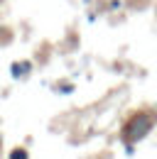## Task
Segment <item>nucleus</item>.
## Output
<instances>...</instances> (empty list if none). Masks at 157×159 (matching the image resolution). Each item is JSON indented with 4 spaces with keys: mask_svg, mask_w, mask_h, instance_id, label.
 <instances>
[{
    "mask_svg": "<svg viewBox=\"0 0 157 159\" xmlns=\"http://www.w3.org/2000/svg\"><path fill=\"white\" fill-rule=\"evenodd\" d=\"M145 127H147V120L145 118H137L133 125H130V132H128V137L130 139H140L145 135Z\"/></svg>",
    "mask_w": 157,
    "mask_h": 159,
    "instance_id": "obj_1",
    "label": "nucleus"
},
{
    "mask_svg": "<svg viewBox=\"0 0 157 159\" xmlns=\"http://www.w3.org/2000/svg\"><path fill=\"white\" fill-rule=\"evenodd\" d=\"M10 159H27V152H25V149H15V152L10 154Z\"/></svg>",
    "mask_w": 157,
    "mask_h": 159,
    "instance_id": "obj_2",
    "label": "nucleus"
},
{
    "mask_svg": "<svg viewBox=\"0 0 157 159\" xmlns=\"http://www.w3.org/2000/svg\"><path fill=\"white\" fill-rule=\"evenodd\" d=\"M27 66H30V64H15V66H12V71H15V76H22V74H25L22 69H27Z\"/></svg>",
    "mask_w": 157,
    "mask_h": 159,
    "instance_id": "obj_3",
    "label": "nucleus"
}]
</instances>
